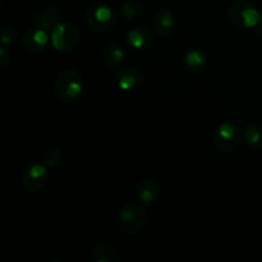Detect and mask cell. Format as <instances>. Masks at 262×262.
Masks as SVG:
<instances>
[{"label": "cell", "instance_id": "cell-1", "mask_svg": "<svg viewBox=\"0 0 262 262\" xmlns=\"http://www.w3.org/2000/svg\"><path fill=\"white\" fill-rule=\"evenodd\" d=\"M148 216L145 210L137 204H125L117 215V227L125 235H137L146 229Z\"/></svg>", "mask_w": 262, "mask_h": 262}, {"label": "cell", "instance_id": "cell-2", "mask_svg": "<svg viewBox=\"0 0 262 262\" xmlns=\"http://www.w3.org/2000/svg\"><path fill=\"white\" fill-rule=\"evenodd\" d=\"M82 89H83V79L79 72L76 69H64L58 74L55 84H54V94H55L56 99L61 102H69L76 101L82 94Z\"/></svg>", "mask_w": 262, "mask_h": 262}, {"label": "cell", "instance_id": "cell-3", "mask_svg": "<svg viewBox=\"0 0 262 262\" xmlns=\"http://www.w3.org/2000/svg\"><path fill=\"white\" fill-rule=\"evenodd\" d=\"M228 18L234 27L250 30L260 25L261 13L255 4L248 0H238L230 5Z\"/></svg>", "mask_w": 262, "mask_h": 262}, {"label": "cell", "instance_id": "cell-4", "mask_svg": "<svg viewBox=\"0 0 262 262\" xmlns=\"http://www.w3.org/2000/svg\"><path fill=\"white\" fill-rule=\"evenodd\" d=\"M81 42V33L74 25L59 22L50 32V45L60 53L74 50Z\"/></svg>", "mask_w": 262, "mask_h": 262}, {"label": "cell", "instance_id": "cell-5", "mask_svg": "<svg viewBox=\"0 0 262 262\" xmlns=\"http://www.w3.org/2000/svg\"><path fill=\"white\" fill-rule=\"evenodd\" d=\"M87 26L95 32H106L115 26V13L107 4L96 3L90 5L84 12Z\"/></svg>", "mask_w": 262, "mask_h": 262}, {"label": "cell", "instance_id": "cell-6", "mask_svg": "<svg viewBox=\"0 0 262 262\" xmlns=\"http://www.w3.org/2000/svg\"><path fill=\"white\" fill-rule=\"evenodd\" d=\"M243 138L242 129L238 124L230 122L222 123L212 135L214 146L220 152H233L237 150Z\"/></svg>", "mask_w": 262, "mask_h": 262}, {"label": "cell", "instance_id": "cell-7", "mask_svg": "<svg viewBox=\"0 0 262 262\" xmlns=\"http://www.w3.org/2000/svg\"><path fill=\"white\" fill-rule=\"evenodd\" d=\"M22 186L30 193H38L49 182V170L40 161L30 163L22 171Z\"/></svg>", "mask_w": 262, "mask_h": 262}, {"label": "cell", "instance_id": "cell-8", "mask_svg": "<svg viewBox=\"0 0 262 262\" xmlns=\"http://www.w3.org/2000/svg\"><path fill=\"white\" fill-rule=\"evenodd\" d=\"M20 45L27 53L40 54L50 45V33L36 26L23 33L20 37Z\"/></svg>", "mask_w": 262, "mask_h": 262}, {"label": "cell", "instance_id": "cell-9", "mask_svg": "<svg viewBox=\"0 0 262 262\" xmlns=\"http://www.w3.org/2000/svg\"><path fill=\"white\" fill-rule=\"evenodd\" d=\"M115 83L122 91H136L143 84V74L135 67H124L115 74Z\"/></svg>", "mask_w": 262, "mask_h": 262}, {"label": "cell", "instance_id": "cell-10", "mask_svg": "<svg viewBox=\"0 0 262 262\" xmlns=\"http://www.w3.org/2000/svg\"><path fill=\"white\" fill-rule=\"evenodd\" d=\"M125 40L128 45L135 50H147L154 42V33L145 26H136L128 31Z\"/></svg>", "mask_w": 262, "mask_h": 262}, {"label": "cell", "instance_id": "cell-11", "mask_svg": "<svg viewBox=\"0 0 262 262\" xmlns=\"http://www.w3.org/2000/svg\"><path fill=\"white\" fill-rule=\"evenodd\" d=\"M152 30L160 37H168L176 30V17L166 9H160L152 17Z\"/></svg>", "mask_w": 262, "mask_h": 262}, {"label": "cell", "instance_id": "cell-12", "mask_svg": "<svg viewBox=\"0 0 262 262\" xmlns=\"http://www.w3.org/2000/svg\"><path fill=\"white\" fill-rule=\"evenodd\" d=\"M92 262H120L122 255L113 245L107 242H100L94 246L90 253Z\"/></svg>", "mask_w": 262, "mask_h": 262}, {"label": "cell", "instance_id": "cell-13", "mask_svg": "<svg viewBox=\"0 0 262 262\" xmlns=\"http://www.w3.org/2000/svg\"><path fill=\"white\" fill-rule=\"evenodd\" d=\"M159 194H160V187L155 179H143L136 188V196L145 205L154 204L158 200Z\"/></svg>", "mask_w": 262, "mask_h": 262}, {"label": "cell", "instance_id": "cell-14", "mask_svg": "<svg viewBox=\"0 0 262 262\" xmlns=\"http://www.w3.org/2000/svg\"><path fill=\"white\" fill-rule=\"evenodd\" d=\"M59 18H60V10L55 5H51V7L43 8L37 13L35 18V25L50 33L53 28L60 22Z\"/></svg>", "mask_w": 262, "mask_h": 262}, {"label": "cell", "instance_id": "cell-15", "mask_svg": "<svg viewBox=\"0 0 262 262\" xmlns=\"http://www.w3.org/2000/svg\"><path fill=\"white\" fill-rule=\"evenodd\" d=\"M101 58L107 68H119L125 59V51L118 43L110 42L102 50Z\"/></svg>", "mask_w": 262, "mask_h": 262}, {"label": "cell", "instance_id": "cell-16", "mask_svg": "<svg viewBox=\"0 0 262 262\" xmlns=\"http://www.w3.org/2000/svg\"><path fill=\"white\" fill-rule=\"evenodd\" d=\"M183 64L188 71L201 72L207 66V56L199 48H191L183 54Z\"/></svg>", "mask_w": 262, "mask_h": 262}, {"label": "cell", "instance_id": "cell-17", "mask_svg": "<svg viewBox=\"0 0 262 262\" xmlns=\"http://www.w3.org/2000/svg\"><path fill=\"white\" fill-rule=\"evenodd\" d=\"M243 140L250 147L262 148V125L257 123L248 124L243 132Z\"/></svg>", "mask_w": 262, "mask_h": 262}, {"label": "cell", "instance_id": "cell-18", "mask_svg": "<svg viewBox=\"0 0 262 262\" xmlns=\"http://www.w3.org/2000/svg\"><path fill=\"white\" fill-rule=\"evenodd\" d=\"M119 12L125 20H135L142 15L143 7L138 0H127L120 5Z\"/></svg>", "mask_w": 262, "mask_h": 262}, {"label": "cell", "instance_id": "cell-19", "mask_svg": "<svg viewBox=\"0 0 262 262\" xmlns=\"http://www.w3.org/2000/svg\"><path fill=\"white\" fill-rule=\"evenodd\" d=\"M61 152L56 147H48L42 151L40 156V163L43 164L48 169L54 168L60 163Z\"/></svg>", "mask_w": 262, "mask_h": 262}, {"label": "cell", "instance_id": "cell-20", "mask_svg": "<svg viewBox=\"0 0 262 262\" xmlns=\"http://www.w3.org/2000/svg\"><path fill=\"white\" fill-rule=\"evenodd\" d=\"M18 38V30L14 26H4L0 32V42L2 45H10Z\"/></svg>", "mask_w": 262, "mask_h": 262}, {"label": "cell", "instance_id": "cell-21", "mask_svg": "<svg viewBox=\"0 0 262 262\" xmlns=\"http://www.w3.org/2000/svg\"><path fill=\"white\" fill-rule=\"evenodd\" d=\"M10 61H12V59H10L9 50H8L5 45H2V48H0V68L2 69L8 68Z\"/></svg>", "mask_w": 262, "mask_h": 262}]
</instances>
